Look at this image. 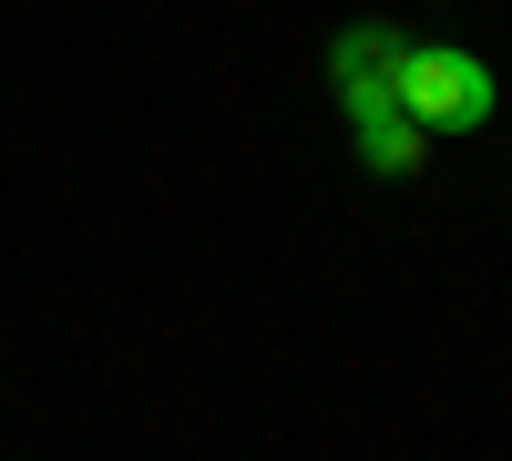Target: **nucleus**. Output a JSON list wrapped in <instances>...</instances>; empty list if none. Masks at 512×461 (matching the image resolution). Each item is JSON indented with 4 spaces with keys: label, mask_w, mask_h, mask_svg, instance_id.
Instances as JSON below:
<instances>
[{
    "label": "nucleus",
    "mask_w": 512,
    "mask_h": 461,
    "mask_svg": "<svg viewBox=\"0 0 512 461\" xmlns=\"http://www.w3.org/2000/svg\"><path fill=\"white\" fill-rule=\"evenodd\" d=\"M390 103L420 123V134H482L502 82L482 52H461V41H400V72H390Z\"/></svg>",
    "instance_id": "nucleus-1"
},
{
    "label": "nucleus",
    "mask_w": 512,
    "mask_h": 461,
    "mask_svg": "<svg viewBox=\"0 0 512 461\" xmlns=\"http://www.w3.org/2000/svg\"><path fill=\"white\" fill-rule=\"evenodd\" d=\"M359 164L369 175H420V164H431V134H420L410 113H379V123H359Z\"/></svg>",
    "instance_id": "nucleus-2"
},
{
    "label": "nucleus",
    "mask_w": 512,
    "mask_h": 461,
    "mask_svg": "<svg viewBox=\"0 0 512 461\" xmlns=\"http://www.w3.org/2000/svg\"><path fill=\"white\" fill-rule=\"evenodd\" d=\"M338 82H390L400 72V31H338Z\"/></svg>",
    "instance_id": "nucleus-3"
}]
</instances>
